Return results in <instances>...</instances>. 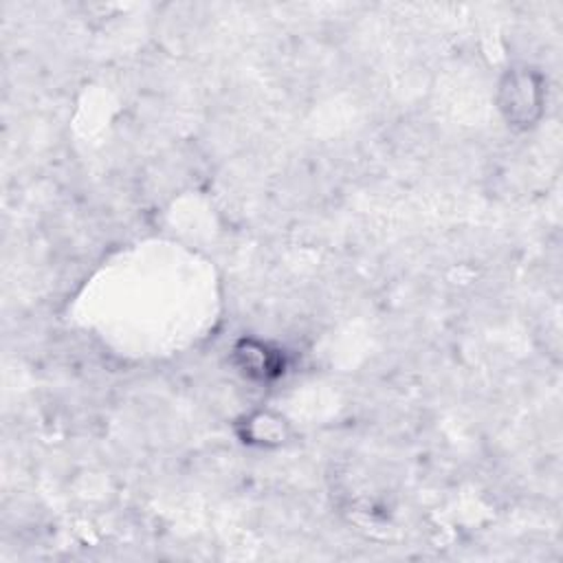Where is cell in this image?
I'll list each match as a JSON object with an SVG mask.
<instances>
[{"label":"cell","instance_id":"obj_1","mask_svg":"<svg viewBox=\"0 0 563 563\" xmlns=\"http://www.w3.org/2000/svg\"><path fill=\"white\" fill-rule=\"evenodd\" d=\"M497 106L510 128L528 130L537 125L545 106V81L530 66H512L497 88Z\"/></svg>","mask_w":563,"mask_h":563},{"label":"cell","instance_id":"obj_2","mask_svg":"<svg viewBox=\"0 0 563 563\" xmlns=\"http://www.w3.org/2000/svg\"><path fill=\"white\" fill-rule=\"evenodd\" d=\"M233 363L244 378L255 383H271L286 367L284 354L257 339H240L233 347Z\"/></svg>","mask_w":563,"mask_h":563},{"label":"cell","instance_id":"obj_3","mask_svg":"<svg viewBox=\"0 0 563 563\" xmlns=\"http://www.w3.org/2000/svg\"><path fill=\"white\" fill-rule=\"evenodd\" d=\"M244 427V442L249 444H260V446H271V444H282L286 438V422L268 411L253 413L246 418Z\"/></svg>","mask_w":563,"mask_h":563}]
</instances>
